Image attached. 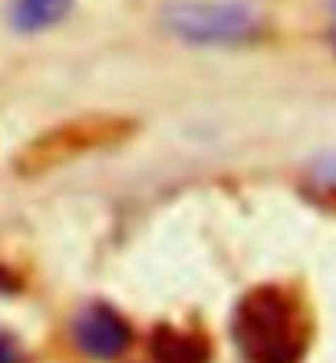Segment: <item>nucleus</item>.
<instances>
[{"mask_svg":"<svg viewBox=\"0 0 336 363\" xmlns=\"http://www.w3.org/2000/svg\"><path fill=\"white\" fill-rule=\"evenodd\" d=\"M155 363H208L212 347L202 334L182 330V327H158L152 334Z\"/></svg>","mask_w":336,"mask_h":363,"instance_id":"5","label":"nucleus"},{"mask_svg":"<svg viewBox=\"0 0 336 363\" xmlns=\"http://www.w3.org/2000/svg\"><path fill=\"white\" fill-rule=\"evenodd\" d=\"M165 30L188 47H250L264 37L257 10L234 0H168L162 7Z\"/></svg>","mask_w":336,"mask_h":363,"instance_id":"3","label":"nucleus"},{"mask_svg":"<svg viewBox=\"0 0 336 363\" xmlns=\"http://www.w3.org/2000/svg\"><path fill=\"white\" fill-rule=\"evenodd\" d=\"M0 363H20V350L7 334H0Z\"/></svg>","mask_w":336,"mask_h":363,"instance_id":"7","label":"nucleus"},{"mask_svg":"<svg viewBox=\"0 0 336 363\" xmlns=\"http://www.w3.org/2000/svg\"><path fill=\"white\" fill-rule=\"evenodd\" d=\"M73 0H10V27L17 33H43L66 20Z\"/></svg>","mask_w":336,"mask_h":363,"instance_id":"6","label":"nucleus"},{"mask_svg":"<svg viewBox=\"0 0 336 363\" xmlns=\"http://www.w3.org/2000/svg\"><path fill=\"white\" fill-rule=\"evenodd\" d=\"M135 135V123L129 116H76L66 123L53 125L47 133H40L37 139L20 145V152L13 155V172L37 179V175L57 172L63 165L86 159L103 149H119Z\"/></svg>","mask_w":336,"mask_h":363,"instance_id":"2","label":"nucleus"},{"mask_svg":"<svg viewBox=\"0 0 336 363\" xmlns=\"http://www.w3.org/2000/svg\"><path fill=\"white\" fill-rule=\"evenodd\" d=\"M132 340L125 317L109 304H89L76 317V344L93 360H115Z\"/></svg>","mask_w":336,"mask_h":363,"instance_id":"4","label":"nucleus"},{"mask_svg":"<svg viewBox=\"0 0 336 363\" xmlns=\"http://www.w3.org/2000/svg\"><path fill=\"white\" fill-rule=\"evenodd\" d=\"M234 344L248 363H300L310 347L307 311L277 284L254 287L234 311Z\"/></svg>","mask_w":336,"mask_h":363,"instance_id":"1","label":"nucleus"}]
</instances>
